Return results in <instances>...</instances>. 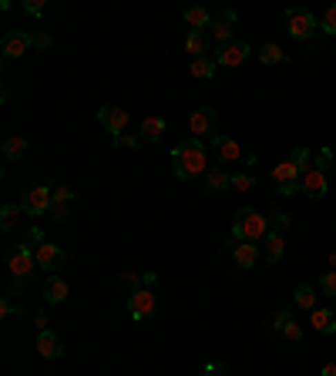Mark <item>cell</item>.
<instances>
[{
  "mask_svg": "<svg viewBox=\"0 0 336 376\" xmlns=\"http://www.w3.org/2000/svg\"><path fill=\"white\" fill-rule=\"evenodd\" d=\"M172 172H175V178H181V181H192V178L206 175L208 172V148L206 141H199V138H185V141H179L175 148H172Z\"/></svg>",
  "mask_w": 336,
  "mask_h": 376,
  "instance_id": "cell-1",
  "label": "cell"
},
{
  "mask_svg": "<svg viewBox=\"0 0 336 376\" xmlns=\"http://www.w3.org/2000/svg\"><path fill=\"white\" fill-rule=\"evenodd\" d=\"M269 232H273V228H269V215H262L259 208L246 205V208L235 212L233 239H239V242H262Z\"/></svg>",
  "mask_w": 336,
  "mask_h": 376,
  "instance_id": "cell-2",
  "label": "cell"
},
{
  "mask_svg": "<svg viewBox=\"0 0 336 376\" xmlns=\"http://www.w3.org/2000/svg\"><path fill=\"white\" fill-rule=\"evenodd\" d=\"M3 259H7L10 279L30 282V279H34V273H37V259H34V249H30V242H21V246H7V249H3Z\"/></svg>",
  "mask_w": 336,
  "mask_h": 376,
  "instance_id": "cell-3",
  "label": "cell"
},
{
  "mask_svg": "<svg viewBox=\"0 0 336 376\" xmlns=\"http://www.w3.org/2000/svg\"><path fill=\"white\" fill-rule=\"evenodd\" d=\"M316 14L306 10V7H289L286 10V30H289V37H296V41H303V44H310L313 37H316Z\"/></svg>",
  "mask_w": 336,
  "mask_h": 376,
  "instance_id": "cell-4",
  "label": "cell"
},
{
  "mask_svg": "<svg viewBox=\"0 0 336 376\" xmlns=\"http://www.w3.org/2000/svg\"><path fill=\"white\" fill-rule=\"evenodd\" d=\"M51 199H54V185H30L24 195H21V208H24L27 215L41 219V215L51 212Z\"/></svg>",
  "mask_w": 336,
  "mask_h": 376,
  "instance_id": "cell-5",
  "label": "cell"
},
{
  "mask_svg": "<svg viewBox=\"0 0 336 376\" xmlns=\"http://www.w3.org/2000/svg\"><path fill=\"white\" fill-rule=\"evenodd\" d=\"M188 131H192V138H199V141H206V138H215V108H195L192 115H188Z\"/></svg>",
  "mask_w": 336,
  "mask_h": 376,
  "instance_id": "cell-6",
  "label": "cell"
},
{
  "mask_svg": "<svg viewBox=\"0 0 336 376\" xmlns=\"http://www.w3.org/2000/svg\"><path fill=\"white\" fill-rule=\"evenodd\" d=\"M158 313V299H155V289H138V293H131L128 296V316L131 319H148V316H155Z\"/></svg>",
  "mask_w": 336,
  "mask_h": 376,
  "instance_id": "cell-7",
  "label": "cell"
},
{
  "mask_svg": "<svg viewBox=\"0 0 336 376\" xmlns=\"http://www.w3.org/2000/svg\"><path fill=\"white\" fill-rule=\"evenodd\" d=\"M235 24H239V14H235V10H222V14L212 17V24H208V37L219 41V44L226 48V44H233V27Z\"/></svg>",
  "mask_w": 336,
  "mask_h": 376,
  "instance_id": "cell-8",
  "label": "cell"
},
{
  "mask_svg": "<svg viewBox=\"0 0 336 376\" xmlns=\"http://www.w3.org/2000/svg\"><path fill=\"white\" fill-rule=\"evenodd\" d=\"M34 259H37V269H51V273H57V269L64 266L68 252L61 249V246H54V242H37V246H34Z\"/></svg>",
  "mask_w": 336,
  "mask_h": 376,
  "instance_id": "cell-9",
  "label": "cell"
},
{
  "mask_svg": "<svg viewBox=\"0 0 336 376\" xmlns=\"http://www.w3.org/2000/svg\"><path fill=\"white\" fill-rule=\"evenodd\" d=\"M30 48H34V44H30V30H7L3 41H0V54L10 57V61H14V57H24Z\"/></svg>",
  "mask_w": 336,
  "mask_h": 376,
  "instance_id": "cell-10",
  "label": "cell"
},
{
  "mask_svg": "<svg viewBox=\"0 0 336 376\" xmlns=\"http://www.w3.org/2000/svg\"><path fill=\"white\" fill-rule=\"evenodd\" d=\"M98 121L108 128V135H121L125 128H128V108H118V104H104L98 108Z\"/></svg>",
  "mask_w": 336,
  "mask_h": 376,
  "instance_id": "cell-11",
  "label": "cell"
},
{
  "mask_svg": "<svg viewBox=\"0 0 336 376\" xmlns=\"http://www.w3.org/2000/svg\"><path fill=\"white\" fill-rule=\"evenodd\" d=\"M233 188V172L226 168V165H212L206 172V192L208 199H215V195H222V192H229Z\"/></svg>",
  "mask_w": 336,
  "mask_h": 376,
  "instance_id": "cell-12",
  "label": "cell"
},
{
  "mask_svg": "<svg viewBox=\"0 0 336 376\" xmlns=\"http://www.w3.org/2000/svg\"><path fill=\"white\" fill-rule=\"evenodd\" d=\"M249 54H253V48H249L246 41H233V44L219 48V54H215V64H219V68H239V64H242Z\"/></svg>",
  "mask_w": 336,
  "mask_h": 376,
  "instance_id": "cell-13",
  "label": "cell"
},
{
  "mask_svg": "<svg viewBox=\"0 0 336 376\" xmlns=\"http://www.w3.org/2000/svg\"><path fill=\"white\" fill-rule=\"evenodd\" d=\"M212 151H215V158L226 165V161H242L246 158V151H242V145L235 141V138H229V135H215L212 138Z\"/></svg>",
  "mask_w": 336,
  "mask_h": 376,
  "instance_id": "cell-14",
  "label": "cell"
},
{
  "mask_svg": "<svg viewBox=\"0 0 336 376\" xmlns=\"http://www.w3.org/2000/svg\"><path fill=\"white\" fill-rule=\"evenodd\" d=\"M75 201V188H68V185H54V199H51V215L54 222H68V215H71V205Z\"/></svg>",
  "mask_w": 336,
  "mask_h": 376,
  "instance_id": "cell-15",
  "label": "cell"
},
{
  "mask_svg": "<svg viewBox=\"0 0 336 376\" xmlns=\"http://www.w3.org/2000/svg\"><path fill=\"white\" fill-rule=\"evenodd\" d=\"M326 192H330V181H326V172H319V168H310L306 175H303V195L313 201L326 199Z\"/></svg>",
  "mask_w": 336,
  "mask_h": 376,
  "instance_id": "cell-16",
  "label": "cell"
},
{
  "mask_svg": "<svg viewBox=\"0 0 336 376\" xmlns=\"http://www.w3.org/2000/svg\"><path fill=\"white\" fill-rule=\"evenodd\" d=\"M259 259H262V252H259L256 242H239L233 249V262L235 269H242V273H249V269H256Z\"/></svg>",
  "mask_w": 336,
  "mask_h": 376,
  "instance_id": "cell-17",
  "label": "cell"
},
{
  "mask_svg": "<svg viewBox=\"0 0 336 376\" xmlns=\"http://www.w3.org/2000/svg\"><path fill=\"white\" fill-rule=\"evenodd\" d=\"M286 255V239L283 232H269L266 239H262V259L269 262V266H279Z\"/></svg>",
  "mask_w": 336,
  "mask_h": 376,
  "instance_id": "cell-18",
  "label": "cell"
},
{
  "mask_svg": "<svg viewBox=\"0 0 336 376\" xmlns=\"http://www.w3.org/2000/svg\"><path fill=\"white\" fill-rule=\"evenodd\" d=\"M273 185H276V188H283V185H303V172L296 168L293 158H289V161H279V165L273 168Z\"/></svg>",
  "mask_w": 336,
  "mask_h": 376,
  "instance_id": "cell-19",
  "label": "cell"
},
{
  "mask_svg": "<svg viewBox=\"0 0 336 376\" xmlns=\"http://www.w3.org/2000/svg\"><path fill=\"white\" fill-rule=\"evenodd\" d=\"M61 353H64V343H61V336H57L54 329L37 333V356H44V359H57Z\"/></svg>",
  "mask_w": 336,
  "mask_h": 376,
  "instance_id": "cell-20",
  "label": "cell"
},
{
  "mask_svg": "<svg viewBox=\"0 0 336 376\" xmlns=\"http://www.w3.org/2000/svg\"><path fill=\"white\" fill-rule=\"evenodd\" d=\"M181 21H185L188 30H206L212 24V14H208V7H202V3H192V7L181 10Z\"/></svg>",
  "mask_w": 336,
  "mask_h": 376,
  "instance_id": "cell-21",
  "label": "cell"
},
{
  "mask_svg": "<svg viewBox=\"0 0 336 376\" xmlns=\"http://www.w3.org/2000/svg\"><path fill=\"white\" fill-rule=\"evenodd\" d=\"M44 299L51 302V306H61V302L68 299V279L61 276V273L48 276V282H44Z\"/></svg>",
  "mask_w": 336,
  "mask_h": 376,
  "instance_id": "cell-22",
  "label": "cell"
},
{
  "mask_svg": "<svg viewBox=\"0 0 336 376\" xmlns=\"http://www.w3.org/2000/svg\"><path fill=\"white\" fill-rule=\"evenodd\" d=\"M310 326L319 333V336H333L336 333V313L333 309H313L310 313Z\"/></svg>",
  "mask_w": 336,
  "mask_h": 376,
  "instance_id": "cell-23",
  "label": "cell"
},
{
  "mask_svg": "<svg viewBox=\"0 0 336 376\" xmlns=\"http://www.w3.org/2000/svg\"><path fill=\"white\" fill-rule=\"evenodd\" d=\"M27 148H30V145H27L24 135H7V138H3V145H0V151H3V158H7V161H21V158L27 155Z\"/></svg>",
  "mask_w": 336,
  "mask_h": 376,
  "instance_id": "cell-24",
  "label": "cell"
},
{
  "mask_svg": "<svg viewBox=\"0 0 336 376\" xmlns=\"http://www.w3.org/2000/svg\"><path fill=\"white\" fill-rule=\"evenodd\" d=\"M161 135H165V118H145L138 128L141 145H155V141H161Z\"/></svg>",
  "mask_w": 336,
  "mask_h": 376,
  "instance_id": "cell-25",
  "label": "cell"
},
{
  "mask_svg": "<svg viewBox=\"0 0 336 376\" xmlns=\"http://www.w3.org/2000/svg\"><path fill=\"white\" fill-rule=\"evenodd\" d=\"M208 37L206 30H188V37H185V50L192 54V61L195 57H208Z\"/></svg>",
  "mask_w": 336,
  "mask_h": 376,
  "instance_id": "cell-26",
  "label": "cell"
},
{
  "mask_svg": "<svg viewBox=\"0 0 336 376\" xmlns=\"http://www.w3.org/2000/svg\"><path fill=\"white\" fill-rule=\"evenodd\" d=\"M215 57H195L192 64H188V75L199 77V81H212V75H215Z\"/></svg>",
  "mask_w": 336,
  "mask_h": 376,
  "instance_id": "cell-27",
  "label": "cell"
},
{
  "mask_svg": "<svg viewBox=\"0 0 336 376\" xmlns=\"http://www.w3.org/2000/svg\"><path fill=\"white\" fill-rule=\"evenodd\" d=\"M293 302H296V306H299V309H316V289H313V286H299V289H296V293H293Z\"/></svg>",
  "mask_w": 336,
  "mask_h": 376,
  "instance_id": "cell-28",
  "label": "cell"
},
{
  "mask_svg": "<svg viewBox=\"0 0 336 376\" xmlns=\"http://www.w3.org/2000/svg\"><path fill=\"white\" fill-rule=\"evenodd\" d=\"M21 212H24L21 205H3V208H0V228H3V232H10V228L17 226Z\"/></svg>",
  "mask_w": 336,
  "mask_h": 376,
  "instance_id": "cell-29",
  "label": "cell"
},
{
  "mask_svg": "<svg viewBox=\"0 0 336 376\" xmlns=\"http://www.w3.org/2000/svg\"><path fill=\"white\" fill-rule=\"evenodd\" d=\"M259 61H262V64H283V61H286V50L279 48V44H262V50H259Z\"/></svg>",
  "mask_w": 336,
  "mask_h": 376,
  "instance_id": "cell-30",
  "label": "cell"
},
{
  "mask_svg": "<svg viewBox=\"0 0 336 376\" xmlns=\"http://www.w3.org/2000/svg\"><path fill=\"white\" fill-rule=\"evenodd\" d=\"M118 286H121V289H128V296H131V293L145 289V279H141V273L128 269V273H121V276H118Z\"/></svg>",
  "mask_w": 336,
  "mask_h": 376,
  "instance_id": "cell-31",
  "label": "cell"
},
{
  "mask_svg": "<svg viewBox=\"0 0 336 376\" xmlns=\"http://www.w3.org/2000/svg\"><path fill=\"white\" fill-rule=\"evenodd\" d=\"M266 215H269V228H273V232H286V228L293 226L289 212H283V208H273V212H266Z\"/></svg>",
  "mask_w": 336,
  "mask_h": 376,
  "instance_id": "cell-32",
  "label": "cell"
},
{
  "mask_svg": "<svg viewBox=\"0 0 336 376\" xmlns=\"http://www.w3.org/2000/svg\"><path fill=\"white\" fill-rule=\"evenodd\" d=\"M256 185V175L253 172H233V188L235 192H249Z\"/></svg>",
  "mask_w": 336,
  "mask_h": 376,
  "instance_id": "cell-33",
  "label": "cell"
},
{
  "mask_svg": "<svg viewBox=\"0 0 336 376\" xmlns=\"http://www.w3.org/2000/svg\"><path fill=\"white\" fill-rule=\"evenodd\" d=\"M293 161H296V168L306 175V172L313 168V151L310 148H296V151H293Z\"/></svg>",
  "mask_w": 336,
  "mask_h": 376,
  "instance_id": "cell-34",
  "label": "cell"
},
{
  "mask_svg": "<svg viewBox=\"0 0 336 376\" xmlns=\"http://www.w3.org/2000/svg\"><path fill=\"white\" fill-rule=\"evenodd\" d=\"M319 293L323 296H330V299H336V273L330 269V273H323V279H319Z\"/></svg>",
  "mask_w": 336,
  "mask_h": 376,
  "instance_id": "cell-35",
  "label": "cell"
},
{
  "mask_svg": "<svg viewBox=\"0 0 336 376\" xmlns=\"http://www.w3.org/2000/svg\"><path fill=\"white\" fill-rule=\"evenodd\" d=\"M319 30H323V34H330V37L336 34V3H333V7H326V14H323V21H319Z\"/></svg>",
  "mask_w": 336,
  "mask_h": 376,
  "instance_id": "cell-36",
  "label": "cell"
},
{
  "mask_svg": "<svg viewBox=\"0 0 336 376\" xmlns=\"http://www.w3.org/2000/svg\"><path fill=\"white\" fill-rule=\"evenodd\" d=\"M21 7H24L30 17H44V14H48V0H24Z\"/></svg>",
  "mask_w": 336,
  "mask_h": 376,
  "instance_id": "cell-37",
  "label": "cell"
},
{
  "mask_svg": "<svg viewBox=\"0 0 336 376\" xmlns=\"http://www.w3.org/2000/svg\"><path fill=\"white\" fill-rule=\"evenodd\" d=\"M283 336L289 339V343H303V326H299L296 319H289V323L283 326Z\"/></svg>",
  "mask_w": 336,
  "mask_h": 376,
  "instance_id": "cell-38",
  "label": "cell"
},
{
  "mask_svg": "<svg viewBox=\"0 0 336 376\" xmlns=\"http://www.w3.org/2000/svg\"><path fill=\"white\" fill-rule=\"evenodd\" d=\"M21 313H24V309H21V306H14L10 296H3V299H0V319H10V316H21Z\"/></svg>",
  "mask_w": 336,
  "mask_h": 376,
  "instance_id": "cell-39",
  "label": "cell"
},
{
  "mask_svg": "<svg viewBox=\"0 0 336 376\" xmlns=\"http://www.w3.org/2000/svg\"><path fill=\"white\" fill-rule=\"evenodd\" d=\"M30 44H34L37 50H48V48L54 44V41L48 37V34H44V30H30Z\"/></svg>",
  "mask_w": 336,
  "mask_h": 376,
  "instance_id": "cell-40",
  "label": "cell"
},
{
  "mask_svg": "<svg viewBox=\"0 0 336 376\" xmlns=\"http://www.w3.org/2000/svg\"><path fill=\"white\" fill-rule=\"evenodd\" d=\"M330 165H333V151H330V148H323V151H319V155H316V165H313V168H319V172H326Z\"/></svg>",
  "mask_w": 336,
  "mask_h": 376,
  "instance_id": "cell-41",
  "label": "cell"
},
{
  "mask_svg": "<svg viewBox=\"0 0 336 376\" xmlns=\"http://www.w3.org/2000/svg\"><path fill=\"white\" fill-rule=\"evenodd\" d=\"M202 376H229V366L226 363H206Z\"/></svg>",
  "mask_w": 336,
  "mask_h": 376,
  "instance_id": "cell-42",
  "label": "cell"
},
{
  "mask_svg": "<svg viewBox=\"0 0 336 376\" xmlns=\"http://www.w3.org/2000/svg\"><path fill=\"white\" fill-rule=\"evenodd\" d=\"M138 145H141V138H138V135H131V138L118 135V138H115V148H138Z\"/></svg>",
  "mask_w": 336,
  "mask_h": 376,
  "instance_id": "cell-43",
  "label": "cell"
},
{
  "mask_svg": "<svg viewBox=\"0 0 336 376\" xmlns=\"http://www.w3.org/2000/svg\"><path fill=\"white\" fill-rule=\"evenodd\" d=\"M289 319H293V313H289V309H279V313H276V319H273V329H276V333H283V326L289 323Z\"/></svg>",
  "mask_w": 336,
  "mask_h": 376,
  "instance_id": "cell-44",
  "label": "cell"
},
{
  "mask_svg": "<svg viewBox=\"0 0 336 376\" xmlns=\"http://www.w3.org/2000/svg\"><path fill=\"white\" fill-rule=\"evenodd\" d=\"M145 289H152V286H158V273H145Z\"/></svg>",
  "mask_w": 336,
  "mask_h": 376,
  "instance_id": "cell-45",
  "label": "cell"
},
{
  "mask_svg": "<svg viewBox=\"0 0 336 376\" xmlns=\"http://www.w3.org/2000/svg\"><path fill=\"white\" fill-rule=\"evenodd\" d=\"M44 329H51V326H48V316H44V313H37V333H44Z\"/></svg>",
  "mask_w": 336,
  "mask_h": 376,
  "instance_id": "cell-46",
  "label": "cell"
},
{
  "mask_svg": "<svg viewBox=\"0 0 336 376\" xmlns=\"http://www.w3.org/2000/svg\"><path fill=\"white\" fill-rule=\"evenodd\" d=\"M242 165H246V168H253V165H256V155H253V151H246V158H242Z\"/></svg>",
  "mask_w": 336,
  "mask_h": 376,
  "instance_id": "cell-47",
  "label": "cell"
},
{
  "mask_svg": "<svg viewBox=\"0 0 336 376\" xmlns=\"http://www.w3.org/2000/svg\"><path fill=\"white\" fill-rule=\"evenodd\" d=\"M323 376H336V363H326V366H323Z\"/></svg>",
  "mask_w": 336,
  "mask_h": 376,
  "instance_id": "cell-48",
  "label": "cell"
},
{
  "mask_svg": "<svg viewBox=\"0 0 336 376\" xmlns=\"http://www.w3.org/2000/svg\"><path fill=\"white\" fill-rule=\"evenodd\" d=\"M330 269L336 273V252H330Z\"/></svg>",
  "mask_w": 336,
  "mask_h": 376,
  "instance_id": "cell-49",
  "label": "cell"
}]
</instances>
